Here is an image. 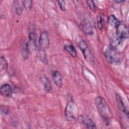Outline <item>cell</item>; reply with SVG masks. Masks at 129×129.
Here are the masks:
<instances>
[{
	"mask_svg": "<svg viewBox=\"0 0 129 129\" xmlns=\"http://www.w3.org/2000/svg\"><path fill=\"white\" fill-rule=\"evenodd\" d=\"M96 106L103 119L108 122L111 114L105 99L101 96H98L95 100Z\"/></svg>",
	"mask_w": 129,
	"mask_h": 129,
	"instance_id": "cell-1",
	"label": "cell"
},
{
	"mask_svg": "<svg viewBox=\"0 0 129 129\" xmlns=\"http://www.w3.org/2000/svg\"><path fill=\"white\" fill-rule=\"evenodd\" d=\"M78 46L81 50L85 59L88 62L93 63L94 62L93 55L85 41L83 39L80 40L78 42Z\"/></svg>",
	"mask_w": 129,
	"mask_h": 129,
	"instance_id": "cell-2",
	"label": "cell"
},
{
	"mask_svg": "<svg viewBox=\"0 0 129 129\" xmlns=\"http://www.w3.org/2000/svg\"><path fill=\"white\" fill-rule=\"evenodd\" d=\"M104 55L111 63H117L120 61V55L112 48L106 49L104 51Z\"/></svg>",
	"mask_w": 129,
	"mask_h": 129,
	"instance_id": "cell-3",
	"label": "cell"
},
{
	"mask_svg": "<svg viewBox=\"0 0 129 129\" xmlns=\"http://www.w3.org/2000/svg\"><path fill=\"white\" fill-rule=\"evenodd\" d=\"M116 35L120 38L123 39L128 37V31L127 27L123 22H119L116 27Z\"/></svg>",
	"mask_w": 129,
	"mask_h": 129,
	"instance_id": "cell-4",
	"label": "cell"
},
{
	"mask_svg": "<svg viewBox=\"0 0 129 129\" xmlns=\"http://www.w3.org/2000/svg\"><path fill=\"white\" fill-rule=\"evenodd\" d=\"M49 45V37L48 33L44 31L42 32L39 38V45L41 49L44 50L47 48Z\"/></svg>",
	"mask_w": 129,
	"mask_h": 129,
	"instance_id": "cell-5",
	"label": "cell"
},
{
	"mask_svg": "<svg viewBox=\"0 0 129 129\" xmlns=\"http://www.w3.org/2000/svg\"><path fill=\"white\" fill-rule=\"evenodd\" d=\"M74 104L72 102H69L67 104L64 111L66 118L68 121L72 122H75L76 121V118L74 114Z\"/></svg>",
	"mask_w": 129,
	"mask_h": 129,
	"instance_id": "cell-6",
	"label": "cell"
},
{
	"mask_svg": "<svg viewBox=\"0 0 129 129\" xmlns=\"http://www.w3.org/2000/svg\"><path fill=\"white\" fill-rule=\"evenodd\" d=\"M36 47V34L34 32H30L29 34V39L26 47L29 51L33 50Z\"/></svg>",
	"mask_w": 129,
	"mask_h": 129,
	"instance_id": "cell-7",
	"label": "cell"
},
{
	"mask_svg": "<svg viewBox=\"0 0 129 129\" xmlns=\"http://www.w3.org/2000/svg\"><path fill=\"white\" fill-rule=\"evenodd\" d=\"M1 93L5 97H11L12 95V89L8 84H5L1 87Z\"/></svg>",
	"mask_w": 129,
	"mask_h": 129,
	"instance_id": "cell-8",
	"label": "cell"
},
{
	"mask_svg": "<svg viewBox=\"0 0 129 129\" xmlns=\"http://www.w3.org/2000/svg\"><path fill=\"white\" fill-rule=\"evenodd\" d=\"M52 79L55 85L58 88H61L62 85V77L59 72L55 71L53 72Z\"/></svg>",
	"mask_w": 129,
	"mask_h": 129,
	"instance_id": "cell-9",
	"label": "cell"
},
{
	"mask_svg": "<svg viewBox=\"0 0 129 129\" xmlns=\"http://www.w3.org/2000/svg\"><path fill=\"white\" fill-rule=\"evenodd\" d=\"M81 26L82 29L85 33L88 35H92L93 34V28L89 21L87 20H84L82 22Z\"/></svg>",
	"mask_w": 129,
	"mask_h": 129,
	"instance_id": "cell-10",
	"label": "cell"
},
{
	"mask_svg": "<svg viewBox=\"0 0 129 129\" xmlns=\"http://www.w3.org/2000/svg\"><path fill=\"white\" fill-rule=\"evenodd\" d=\"M116 101L117 102V103L118 104L120 109L122 111H123L128 117V110H127V108L126 107V106H125V105L124 104L121 98L120 97V96L119 95H118V94L116 95Z\"/></svg>",
	"mask_w": 129,
	"mask_h": 129,
	"instance_id": "cell-11",
	"label": "cell"
},
{
	"mask_svg": "<svg viewBox=\"0 0 129 129\" xmlns=\"http://www.w3.org/2000/svg\"><path fill=\"white\" fill-rule=\"evenodd\" d=\"M121 41V39L118 37L117 36H116V35L113 36L111 37L110 41L111 48L114 49V48H116V47H117L120 44Z\"/></svg>",
	"mask_w": 129,
	"mask_h": 129,
	"instance_id": "cell-12",
	"label": "cell"
},
{
	"mask_svg": "<svg viewBox=\"0 0 129 129\" xmlns=\"http://www.w3.org/2000/svg\"><path fill=\"white\" fill-rule=\"evenodd\" d=\"M108 23L109 26L114 28H116V27L119 24V21L115 17V16L111 15H110L108 18Z\"/></svg>",
	"mask_w": 129,
	"mask_h": 129,
	"instance_id": "cell-13",
	"label": "cell"
},
{
	"mask_svg": "<svg viewBox=\"0 0 129 129\" xmlns=\"http://www.w3.org/2000/svg\"><path fill=\"white\" fill-rule=\"evenodd\" d=\"M0 66L1 73L2 75L4 74L8 69V62L4 56H1L0 58Z\"/></svg>",
	"mask_w": 129,
	"mask_h": 129,
	"instance_id": "cell-14",
	"label": "cell"
},
{
	"mask_svg": "<svg viewBox=\"0 0 129 129\" xmlns=\"http://www.w3.org/2000/svg\"><path fill=\"white\" fill-rule=\"evenodd\" d=\"M64 49L68 52H69L70 55L73 56V57H76L77 56V52L76 50L72 45L69 44V45H66L64 46Z\"/></svg>",
	"mask_w": 129,
	"mask_h": 129,
	"instance_id": "cell-15",
	"label": "cell"
},
{
	"mask_svg": "<svg viewBox=\"0 0 129 129\" xmlns=\"http://www.w3.org/2000/svg\"><path fill=\"white\" fill-rule=\"evenodd\" d=\"M97 26L99 29L101 30L103 27L104 24V15L102 13H99L97 17Z\"/></svg>",
	"mask_w": 129,
	"mask_h": 129,
	"instance_id": "cell-16",
	"label": "cell"
},
{
	"mask_svg": "<svg viewBox=\"0 0 129 129\" xmlns=\"http://www.w3.org/2000/svg\"><path fill=\"white\" fill-rule=\"evenodd\" d=\"M84 124H85L87 128H96L95 123L94 122L93 120L90 117H87L86 119H84Z\"/></svg>",
	"mask_w": 129,
	"mask_h": 129,
	"instance_id": "cell-17",
	"label": "cell"
},
{
	"mask_svg": "<svg viewBox=\"0 0 129 129\" xmlns=\"http://www.w3.org/2000/svg\"><path fill=\"white\" fill-rule=\"evenodd\" d=\"M44 86L45 89L46 90V91L49 92L51 90V83H50L49 79L47 78H45V79H44Z\"/></svg>",
	"mask_w": 129,
	"mask_h": 129,
	"instance_id": "cell-18",
	"label": "cell"
},
{
	"mask_svg": "<svg viewBox=\"0 0 129 129\" xmlns=\"http://www.w3.org/2000/svg\"><path fill=\"white\" fill-rule=\"evenodd\" d=\"M23 5L26 10H30L32 7V1L30 0H26L23 1Z\"/></svg>",
	"mask_w": 129,
	"mask_h": 129,
	"instance_id": "cell-19",
	"label": "cell"
},
{
	"mask_svg": "<svg viewBox=\"0 0 129 129\" xmlns=\"http://www.w3.org/2000/svg\"><path fill=\"white\" fill-rule=\"evenodd\" d=\"M86 2L87 3L88 7L89 8V9L92 12H94L95 11V6L94 2L93 1H87Z\"/></svg>",
	"mask_w": 129,
	"mask_h": 129,
	"instance_id": "cell-20",
	"label": "cell"
},
{
	"mask_svg": "<svg viewBox=\"0 0 129 129\" xmlns=\"http://www.w3.org/2000/svg\"><path fill=\"white\" fill-rule=\"evenodd\" d=\"M56 3L58 4V6H59V8L62 11H66V5H65V2L63 1H56Z\"/></svg>",
	"mask_w": 129,
	"mask_h": 129,
	"instance_id": "cell-21",
	"label": "cell"
},
{
	"mask_svg": "<svg viewBox=\"0 0 129 129\" xmlns=\"http://www.w3.org/2000/svg\"><path fill=\"white\" fill-rule=\"evenodd\" d=\"M15 11H16V14H17L18 15L20 16V15H21V14H22L23 9H22V8L21 6H18V7H17L16 8Z\"/></svg>",
	"mask_w": 129,
	"mask_h": 129,
	"instance_id": "cell-22",
	"label": "cell"
},
{
	"mask_svg": "<svg viewBox=\"0 0 129 129\" xmlns=\"http://www.w3.org/2000/svg\"><path fill=\"white\" fill-rule=\"evenodd\" d=\"M78 121L79 122H80L82 123H84V118L83 117V116L82 115H80L79 116L78 118Z\"/></svg>",
	"mask_w": 129,
	"mask_h": 129,
	"instance_id": "cell-23",
	"label": "cell"
},
{
	"mask_svg": "<svg viewBox=\"0 0 129 129\" xmlns=\"http://www.w3.org/2000/svg\"><path fill=\"white\" fill-rule=\"evenodd\" d=\"M113 2L116 3H121L122 2H123V1H120H120H114Z\"/></svg>",
	"mask_w": 129,
	"mask_h": 129,
	"instance_id": "cell-24",
	"label": "cell"
}]
</instances>
